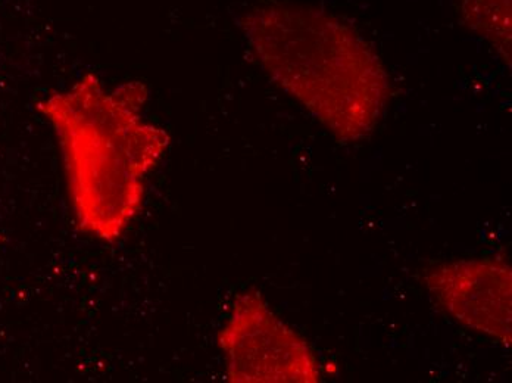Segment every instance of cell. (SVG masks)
Masks as SVG:
<instances>
[{
	"instance_id": "cell-1",
	"label": "cell",
	"mask_w": 512,
	"mask_h": 383,
	"mask_svg": "<svg viewBox=\"0 0 512 383\" xmlns=\"http://www.w3.org/2000/svg\"><path fill=\"white\" fill-rule=\"evenodd\" d=\"M146 99L140 83L109 90L86 74L39 104L58 136L78 226L101 241L120 239L142 210L146 180L170 143L140 114Z\"/></svg>"
},
{
	"instance_id": "cell-2",
	"label": "cell",
	"mask_w": 512,
	"mask_h": 383,
	"mask_svg": "<svg viewBox=\"0 0 512 383\" xmlns=\"http://www.w3.org/2000/svg\"><path fill=\"white\" fill-rule=\"evenodd\" d=\"M262 67L339 139L373 132L389 98L382 61L355 28L309 6L264 5L245 18Z\"/></svg>"
},
{
	"instance_id": "cell-3",
	"label": "cell",
	"mask_w": 512,
	"mask_h": 383,
	"mask_svg": "<svg viewBox=\"0 0 512 383\" xmlns=\"http://www.w3.org/2000/svg\"><path fill=\"white\" fill-rule=\"evenodd\" d=\"M231 382L320 381L317 358L256 292L237 297L218 335Z\"/></svg>"
},
{
	"instance_id": "cell-4",
	"label": "cell",
	"mask_w": 512,
	"mask_h": 383,
	"mask_svg": "<svg viewBox=\"0 0 512 383\" xmlns=\"http://www.w3.org/2000/svg\"><path fill=\"white\" fill-rule=\"evenodd\" d=\"M426 282L439 307L455 322L510 344V264L490 258L451 261L430 269Z\"/></svg>"
},
{
	"instance_id": "cell-5",
	"label": "cell",
	"mask_w": 512,
	"mask_h": 383,
	"mask_svg": "<svg viewBox=\"0 0 512 383\" xmlns=\"http://www.w3.org/2000/svg\"><path fill=\"white\" fill-rule=\"evenodd\" d=\"M477 2V8L470 15L476 14L480 3L482 8L476 15V26L482 28L487 37H492L493 42L501 48L510 49V0H467Z\"/></svg>"
}]
</instances>
